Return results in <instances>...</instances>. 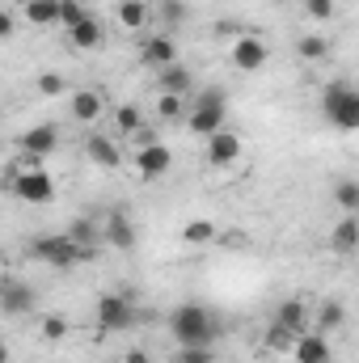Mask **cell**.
Wrapping results in <instances>:
<instances>
[{
	"label": "cell",
	"instance_id": "cell-1",
	"mask_svg": "<svg viewBox=\"0 0 359 363\" xmlns=\"http://www.w3.org/2000/svg\"><path fill=\"white\" fill-rule=\"evenodd\" d=\"M170 330H174L178 347H211L220 338V321L203 304H178L170 313Z\"/></svg>",
	"mask_w": 359,
	"mask_h": 363
},
{
	"label": "cell",
	"instance_id": "cell-2",
	"mask_svg": "<svg viewBox=\"0 0 359 363\" xmlns=\"http://www.w3.org/2000/svg\"><path fill=\"white\" fill-rule=\"evenodd\" d=\"M224 114H228V93H224V85H207V89L194 93V101L186 106V127L207 140V135H216L224 127Z\"/></svg>",
	"mask_w": 359,
	"mask_h": 363
},
{
	"label": "cell",
	"instance_id": "cell-3",
	"mask_svg": "<svg viewBox=\"0 0 359 363\" xmlns=\"http://www.w3.org/2000/svg\"><path fill=\"white\" fill-rule=\"evenodd\" d=\"M321 114L338 131H359V93L347 81H330L326 93H321Z\"/></svg>",
	"mask_w": 359,
	"mask_h": 363
},
{
	"label": "cell",
	"instance_id": "cell-4",
	"mask_svg": "<svg viewBox=\"0 0 359 363\" xmlns=\"http://www.w3.org/2000/svg\"><path fill=\"white\" fill-rule=\"evenodd\" d=\"M97 330L101 334H123V330H131L136 321H140V308H136V300L131 296H123V291H110V296H101L97 300Z\"/></svg>",
	"mask_w": 359,
	"mask_h": 363
},
{
	"label": "cell",
	"instance_id": "cell-5",
	"mask_svg": "<svg viewBox=\"0 0 359 363\" xmlns=\"http://www.w3.org/2000/svg\"><path fill=\"white\" fill-rule=\"evenodd\" d=\"M9 190H13L21 203L43 207V203L55 199V178H51L47 169H38V165H21V174H9Z\"/></svg>",
	"mask_w": 359,
	"mask_h": 363
},
{
	"label": "cell",
	"instance_id": "cell-6",
	"mask_svg": "<svg viewBox=\"0 0 359 363\" xmlns=\"http://www.w3.org/2000/svg\"><path fill=\"white\" fill-rule=\"evenodd\" d=\"M30 254L43 262V267H55V271H68V267H81V250L68 233H47L30 245Z\"/></svg>",
	"mask_w": 359,
	"mask_h": 363
},
{
	"label": "cell",
	"instance_id": "cell-7",
	"mask_svg": "<svg viewBox=\"0 0 359 363\" xmlns=\"http://www.w3.org/2000/svg\"><path fill=\"white\" fill-rule=\"evenodd\" d=\"M228 60H233L237 72H258V68H267V60H270L267 38H263V34H241V38L228 47Z\"/></svg>",
	"mask_w": 359,
	"mask_h": 363
},
{
	"label": "cell",
	"instance_id": "cell-8",
	"mask_svg": "<svg viewBox=\"0 0 359 363\" xmlns=\"http://www.w3.org/2000/svg\"><path fill=\"white\" fill-rule=\"evenodd\" d=\"M241 152H245V140H241L237 131L220 127L216 135H207V165H211V169H228V165H237Z\"/></svg>",
	"mask_w": 359,
	"mask_h": 363
},
{
	"label": "cell",
	"instance_id": "cell-9",
	"mask_svg": "<svg viewBox=\"0 0 359 363\" xmlns=\"http://www.w3.org/2000/svg\"><path fill=\"white\" fill-rule=\"evenodd\" d=\"M34 304H38V296H34L30 283H21V279H13V274L0 279V313H9V317H30Z\"/></svg>",
	"mask_w": 359,
	"mask_h": 363
},
{
	"label": "cell",
	"instance_id": "cell-10",
	"mask_svg": "<svg viewBox=\"0 0 359 363\" xmlns=\"http://www.w3.org/2000/svg\"><path fill=\"white\" fill-rule=\"evenodd\" d=\"M17 148H21V157L43 161V157H51L60 148V127L55 123H38V127H30V131L17 135Z\"/></svg>",
	"mask_w": 359,
	"mask_h": 363
},
{
	"label": "cell",
	"instance_id": "cell-11",
	"mask_svg": "<svg viewBox=\"0 0 359 363\" xmlns=\"http://www.w3.org/2000/svg\"><path fill=\"white\" fill-rule=\"evenodd\" d=\"M81 148H85V157H89L97 169H118V165H123V157H127V152H123V140L101 135V131H89Z\"/></svg>",
	"mask_w": 359,
	"mask_h": 363
},
{
	"label": "cell",
	"instance_id": "cell-12",
	"mask_svg": "<svg viewBox=\"0 0 359 363\" xmlns=\"http://www.w3.org/2000/svg\"><path fill=\"white\" fill-rule=\"evenodd\" d=\"M170 165H174V152L157 140V144H148V148H136V178L140 182H157L170 174Z\"/></svg>",
	"mask_w": 359,
	"mask_h": 363
},
{
	"label": "cell",
	"instance_id": "cell-13",
	"mask_svg": "<svg viewBox=\"0 0 359 363\" xmlns=\"http://www.w3.org/2000/svg\"><path fill=\"white\" fill-rule=\"evenodd\" d=\"M106 245L110 250H123V254H131L136 245H140V233H136V224H131V216L118 207V211H110V220H106Z\"/></svg>",
	"mask_w": 359,
	"mask_h": 363
},
{
	"label": "cell",
	"instance_id": "cell-14",
	"mask_svg": "<svg viewBox=\"0 0 359 363\" xmlns=\"http://www.w3.org/2000/svg\"><path fill=\"white\" fill-rule=\"evenodd\" d=\"M140 60L148 64V68H170V64H178V43L170 38V34H148L144 43H140Z\"/></svg>",
	"mask_w": 359,
	"mask_h": 363
},
{
	"label": "cell",
	"instance_id": "cell-15",
	"mask_svg": "<svg viewBox=\"0 0 359 363\" xmlns=\"http://www.w3.org/2000/svg\"><path fill=\"white\" fill-rule=\"evenodd\" d=\"M292 359L296 363H330L334 351H330V338L317 334V330H304L296 342H292Z\"/></svg>",
	"mask_w": 359,
	"mask_h": 363
},
{
	"label": "cell",
	"instance_id": "cell-16",
	"mask_svg": "<svg viewBox=\"0 0 359 363\" xmlns=\"http://www.w3.org/2000/svg\"><path fill=\"white\" fill-rule=\"evenodd\" d=\"M275 325L300 338V334L309 330V304H304V300H296V296H292V300H283V304L275 308Z\"/></svg>",
	"mask_w": 359,
	"mask_h": 363
},
{
	"label": "cell",
	"instance_id": "cell-17",
	"mask_svg": "<svg viewBox=\"0 0 359 363\" xmlns=\"http://www.w3.org/2000/svg\"><path fill=\"white\" fill-rule=\"evenodd\" d=\"M68 114H72L77 123H97V118L106 114V97L97 89H77L72 101H68Z\"/></svg>",
	"mask_w": 359,
	"mask_h": 363
},
{
	"label": "cell",
	"instance_id": "cell-18",
	"mask_svg": "<svg viewBox=\"0 0 359 363\" xmlns=\"http://www.w3.org/2000/svg\"><path fill=\"white\" fill-rule=\"evenodd\" d=\"M68 43H72L77 51H101V47H106V30H101V21L89 13L85 21H77V26L68 30Z\"/></svg>",
	"mask_w": 359,
	"mask_h": 363
},
{
	"label": "cell",
	"instance_id": "cell-19",
	"mask_svg": "<svg viewBox=\"0 0 359 363\" xmlns=\"http://www.w3.org/2000/svg\"><path fill=\"white\" fill-rule=\"evenodd\" d=\"M114 17H118L123 30H144L153 21V4L148 0H118L114 4Z\"/></svg>",
	"mask_w": 359,
	"mask_h": 363
},
{
	"label": "cell",
	"instance_id": "cell-20",
	"mask_svg": "<svg viewBox=\"0 0 359 363\" xmlns=\"http://www.w3.org/2000/svg\"><path fill=\"white\" fill-rule=\"evenodd\" d=\"M355 245H359L355 216H343V220L334 224V233H330V250H334L338 258H351V254H355Z\"/></svg>",
	"mask_w": 359,
	"mask_h": 363
},
{
	"label": "cell",
	"instance_id": "cell-21",
	"mask_svg": "<svg viewBox=\"0 0 359 363\" xmlns=\"http://www.w3.org/2000/svg\"><path fill=\"white\" fill-rule=\"evenodd\" d=\"M157 85H161V93L190 97V89H194V72H190V68H182V64H170V68H161V72H157Z\"/></svg>",
	"mask_w": 359,
	"mask_h": 363
},
{
	"label": "cell",
	"instance_id": "cell-22",
	"mask_svg": "<svg viewBox=\"0 0 359 363\" xmlns=\"http://www.w3.org/2000/svg\"><path fill=\"white\" fill-rule=\"evenodd\" d=\"M68 237L77 241V250H81V262H93V258H97V241H101L97 224H89V220H77V224L68 228Z\"/></svg>",
	"mask_w": 359,
	"mask_h": 363
},
{
	"label": "cell",
	"instance_id": "cell-23",
	"mask_svg": "<svg viewBox=\"0 0 359 363\" xmlns=\"http://www.w3.org/2000/svg\"><path fill=\"white\" fill-rule=\"evenodd\" d=\"M140 127H144V110H140L136 101H123V106L114 110V131H118V140H131Z\"/></svg>",
	"mask_w": 359,
	"mask_h": 363
},
{
	"label": "cell",
	"instance_id": "cell-24",
	"mask_svg": "<svg viewBox=\"0 0 359 363\" xmlns=\"http://www.w3.org/2000/svg\"><path fill=\"white\" fill-rule=\"evenodd\" d=\"M21 17L30 26H60V0H30L21 4Z\"/></svg>",
	"mask_w": 359,
	"mask_h": 363
},
{
	"label": "cell",
	"instance_id": "cell-25",
	"mask_svg": "<svg viewBox=\"0 0 359 363\" xmlns=\"http://www.w3.org/2000/svg\"><path fill=\"white\" fill-rule=\"evenodd\" d=\"M313 321H317V334H330V330H338V325L347 321V308H343V300H321Z\"/></svg>",
	"mask_w": 359,
	"mask_h": 363
},
{
	"label": "cell",
	"instance_id": "cell-26",
	"mask_svg": "<svg viewBox=\"0 0 359 363\" xmlns=\"http://www.w3.org/2000/svg\"><path fill=\"white\" fill-rule=\"evenodd\" d=\"M186 13H190L186 0H157V4H153V17H157L161 26H170V30H178L182 21H186Z\"/></svg>",
	"mask_w": 359,
	"mask_h": 363
},
{
	"label": "cell",
	"instance_id": "cell-27",
	"mask_svg": "<svg viewBox=\"0 0 359 363\" xmlns=\"http://www.w3.org/2000/svg\"><path fill=\"white\" fill-rule=\"evenodd\" d=\"M216 237H220V233H216V224H211V220H190V224L182 228V241H186V245H194V250H199V245H211Z\"/></svg>",
	"mask_w": 359,
	"mask_h": 363
},
{
	"label": "cell",
	"instance_id": "cell-28",
	"mask_svg": "<svg viewBox=\"0 0 359 363\" xmlns=\"http://www.w3.org/2000/svg\"><path fill=\"white\" fill-rule=\"evenodd\" d=\"M296 51H300V60H309V64H321V60L330 55V38H326V34H304Z\"/></svg>",
	"mask_w": 359,
	"mask_h": 363
},
{
	"label": "cell",
	"instance_id": "cell-29",
	"mask_svg": "<svg viewBox=\"0 0 359 363\" xmlns=\"http://www.w3.org/2000/svg\"><path fill=\"white\" fill-rule=\"evenodd\" d=\"M157 118H161V123H178V118H186V97H178V93H161V97H157Z\"/></svg>",
	"mask_w": 359,
	"mask_h": 363
},
{
	"label": "cell",
	"instance_id": "cell-30",
	"mask_svg": "<svg viewBox=\"0 0 359 363\" xmlns=\"http://www.w3.org/2000/svg\"><path fill=\"white\" fill-rule=\"evenodd\" d=\"M38 330H43V338H47V342H64L72 325H68V317H64V313H47V317L38 321Z\"/></svg>",
	"mask_w": 359,
	"mask_h": 363
},
{
	"label": "cell",
	"instance_id": "cell-31",
	"mask_svg": "<svg viewBox=\"0 0 359 363\" xmlns=\"http://www.w3.org/2000/svg\"><path fill=\"white\" fill-rule=\"evenodd\" d=\"M334 203H338L347 216H355L359 211V182H338V186H334Z\"/></svg>",
	"mask_w": 359,
	"mask_h": 363
},
{
	"label": "cell",
	"instance_id": "cell-32",
	"mask_svg": "<svg viewBox=\"0 0 359 363\" xmlns=\"http://www.w3.org/2000/svg\"><path fill=\"white\" fill-rule=\"evenodd\" d=\"M85 17H89V9H85L81 0H60V26H64V30H72V26L85 21Z\"/></svg>",
	"mask_w": 359,
	"mask_h": 363
},
{
	"label": "cell",
	"instance_id": "cell-33",
	"mask_svg": "<svg viewBox=\"0 0 359 363\" xmlns=\"http://www.w3.org/2000/svg\"><path fill=\"white\" fill-rule=\"evenodd\" d=\"M64 89H68V81H64L60 72H43V77H38V93H43V97H60Z\"/></svg>",
	"mask_w": 359,
	"mask_h": 363
},
{
	"label": "cell",
	"instance_id": "cell-34",
	"mask_svg": "<svg viewBox=\"0 0 359 363\" xmlns=\"http://www.w3.org/2000/svg\"><path fill=\"white\" fill-rule=\"evenodd\" d=\"M334 9H338V0H304V13H309L313 21H330Z\"/></svg>",
	"mask_w": 359,
	"mask_h": 363
},
{
	"label": "cell",
	"instance_id": "cell-35",
	"mask_svg": "<svg viewBox=\"0 0 359 363\" xmlns=\"http://www.w3.org/2000/svg\"><path fill=\"white\" fill-rule=\"evenodd\" d=\"M292 342H296V334H287V330L270 325V334H267V347H270V351H292Z\"/></svg>",
	"mask_w": 359,
	"mask_h": 363
},
{
	"label": "cell",
	"instance_id": "cell-36",
	"mask_svg": "<svg viewBox=\"0 0 359 363\" xmlns=\"http://www.w3.org/2000/svg\"><path fill=\"white\" fill-rule=\"evenodd\" d=\"M178 363H216V355H211V347H182Z\"/></svg>",
	"mask_w": 359,
	"mask_h": 363
},
{
	"label": "cell",
	"instance_id": "cell-37",
	"mask_svg": "<svg viewBox=\"0 0 359 363\" xmlns=\"http://www.w3.org/2000/svg\"><path fill=\"white\" fill-rule=\"evenodd\" d=\"M131 144H136V148H148V144H157V131H153V127H140V131L131 135ZM136 148H131V152H136Z\"/></svg>",
	"mask_w": 359,
	"mask_h": 363
},
{
	"label": "cell",
	"instance_id": "cell-38",
	"mask_svg": "<svg viewBox=\"0 0 359 363\" xmlns=\"http://www.w3.org/2000/svg\"><path fill=\"white\" fill-rule=\"evenodd\" d=\"M123 363H153V355L140 351V347H131V351H123Z\"/></svg>",
	"mask_w": 359,
	"mask_h": 363
},
{
	"label": "cell",
	"instance_id": "cell-39",
	"mask_svg": "<svg viewBox=\"0 0 359 363\" xmlns=\"http://www.w3.org/2000/svg\"><path fill=\"white\" fill-rule=\"evenodd\" d=\"M13 26H17V21H13V13H9V9H0V38H9V34H13Z\"/></svg>",
	"mask_w": 359,
	"mask_h": 363
},
{
	"label": "cell",
	"instance_id": "cell-40",
	"mask_svg": "<svg viewBox=\"0 0 359 363\" xmlns=\"http://www.w3.org/2000/svg\"><path fill=\"white\" fill-rule=\"evenodd\" d=\"M0 363H9V342L0 338Z\"/></svg>",
	"mask_w": 359,
	"mask_h": 363
},
{
	"label": "cell",
	"instance_id": "cell-41",
	"mask_svg": "<svg viewBox=\"0 0 359 363\" xmlns=\"http://www.w3.org/2000/svg\"><path fill=\"white\" fill-rule=\"evenodd\" d=\"M17 4H30V0H17Z\"/></svg>",
	"mask_w": 359,
	"mask_h": 363
}]
</instances>
